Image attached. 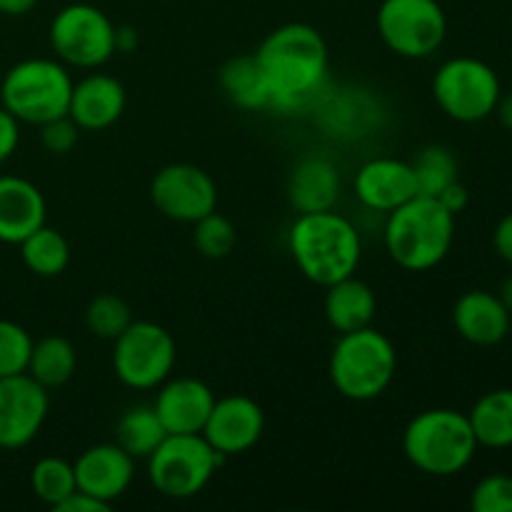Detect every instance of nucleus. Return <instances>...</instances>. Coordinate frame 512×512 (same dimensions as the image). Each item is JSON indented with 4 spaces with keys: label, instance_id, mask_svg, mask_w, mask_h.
Here are the masks:
<instances>
[{
    "label": "nucleus",
    "instance_id": "1",
    "mask_svg": "<svg viewBox=\"0 0 512 512\" xmlns=\"http://www.w3.org/2000/svg\"><path fill=\"white\" fill-rule=\"evenodd\" d=\"M255 58L273 93L270 110H303L323 93L330 63L328 43L313 25L285 23L270 30L255 50Z\"/></svg>",
    "mask_w": 512,
    "mask_h": 512
},
{
    "label": "nucleus",
    "instance_id": "2",
    "mask_svg": "<svg viewBox=\"0 0 512 512\" xmlns=\"http://www.w3.org/2000/svg\"><path fill=\"white\" fill-rule=\"evenodd\" d=\"M293 263L310 283L328 288L355 275L363 260V238L350 218L333 210L298 213L288 230Z\"/></svg>",
    "mask_w": 512,
    "mask_h": 512
},
{
    "label": "nucleus",
    "instance_id": "3",
    "mask_svg": "<svg viewBox=\"0 0 512 512\" xmlns=\"http://www.w3.org/2000/svg\"><path fill=\"white\" fill-rule=\"evenodd\" d=\"M455 240V215L430 195H415L390 210L383 243L390 260L408 273L433 270L448 258Z\"/></svg>",
    "mask_w": 512,
    "mask_h": 512
},
{
    "label": "nucleus",
    "instance_id": "4",
    "mask_svg": "<svg viewBox=\"0 0 512 512\" xmlns=\"http://www.w3.org/2000/svg\"><path fill=\"white\" fill-rule=\"evenodd\" d=\"M468 413L430 408L415 415L403 430V453L413 468L433 478H453L473 463L478 453Z\"/></svg>",
    "mask_w": 512,
    "mask_h": 512
},
{
    "label": "nucleus",
    "instance_id": "5",
    "mask_svg": "<svg viewBox=\"0 0 512 512\" xmlns=\"http://www.w3.org/2000/svg\"><path fill=\"white\" fill-rule=\"evenodd\" d=\"M330 380L343 398L368 403L380 398L398 373V350L385 333L368 328L340 333L328 365Z\"/></svg>",
    "mask_w": 512,
    "mask_h": 512
},
{
    "label": "nucleus",
    "instance_id": "6",
    "mask_svg": "<svg viewBox=\"0 0 512 512\" xmlns=\"http://www.w3.org/2000/svg\"><path fill=\"white\" fill-rule=\"evenodd\" d=\"M73 75L65 63L53 58H25L5 73L0 83V103L20 123L43 125L68 115Z\"/></svg>",
    "mask_w": 512,
    "mask_h": 512
},
{
    "label": "nucleus",
    "instance_id": "7",
    "mask_svg": "<svg viewBox=\"0 0 512 512\" xmlns=\"http://www.w3.org/2000/svg\"><path fill=\"white\" fill-rule=\"evenodd\" d=\"M223 460L200 433H168L148 458L150 485L170 500H190L208 488Z\"/></svg>",
    "mask_w": 512,
    "mask_h": 512
},
{
    "label": "nucleus",
    "instance_id": "8",
    "mask_svg": "<svg viewBox=\"0 0 512 512\" xmlns=\"http://www.w3.org/2000/svg\"><path fill=\"white\" fill-rule=\"evenodd\" d=\"M503 85L493 65L470 55L450 58L435 70L433 98L455 123H480L495 113Z\"/></svg>",
    "mask_w": 512,
    "mask_h": 512
},
{
    "label": "nucleus",
    "instance_id": "9",
    "mask_svg": "<svg viewBox=\"0 0 512 512\" xmlns=\"http://www.w3.org/2000/svg\"><path fill=\"white\" fill-rule=\"evenodd\" d=\"M175 338L153 320H133L113 340L115 378L130 390H155L173 375Z\"/></svg>",
    "mask_w": 512,
    "mask_h": 512
},
{
    "label": "nucleus",
    "instance_id": "10",
    "mask_svg": "<svg viewBox=\"0 0 512 512\" xmlns=\"http://www.w3.org/2000/svg\"><path fill=\"white\" fill-rule=\"evenodd\" d=\"M115 30L118 25L100 8L90 3H70L50 20L48 38L60 63L95 70L118 53Z\"/></svg>",
    "mask_w": 512,
    "mask_h": 512
},
{
    "label": "nucleus",
    "instance_id": "11",
    "mask_svg": "<svg viewBox=\"0 0 512 512\" xmlns=\"http://www.w3.org/2000/svg\"><path fill=\"white\" fill-rule=\"evenodd\" d=\"M375 25L383 43L408 60L430 58L448 35V15L438 0H383Z\"/></svg>",
    "mask_w": 512,
    "mask_h": 512
},
{
    "label": "nucleus",
    "instance_id": "12",
    "mask_svg": "<svg viewBox=\"0 0 512 512\" xmlns=\"http://www.w3.org/2000/svg\"><path fill=\"white\" fill-rule=\"evenodd\" d=\"M150 200L175 223H198L218 208V185L193 163H170L150 180Z\"/></svg>",
    "mask_w": 512,
    "mask_h": 512
},
{
    "label": "nucleus",
    "instance_id": "13",
    "mask_svg": "<svg viewBox=\"0 0 512 512\" xmlns=\"http://www.w3.org/2000/svg\"><path fill=\"white\" fill-rule=\"evenodd\" d=\"M48 408V390L28 373L0 378V448L20 450L33 443Z\"/></svg>",
    "mask_w": 512,
    "mask_h": 512
},
{
    "label": "nucleus",
    "instance_id": "14",
    "mask_svg": "<svg viewBox=\"0 0 512 512\" xmlns=\"http://www.w3.org/2000/svg\"><path fill=\"white\" fill-rule=\"evenodd\" d=\"M265 433V413L250 395H225L215 398L213 410L205 420L203 438L223 458L243 455L260 443Z\"/></svg>",
    "mask_w": 512,
    "mask_h": 512
},
{
    "label": "nucleus",
    "instance_id": "15",
    "mask_svg": "<svg viewBox=\"0 0 512 512\" xmlns=\"http://www.w3.org/2000/svg\"><path fill=\"white\" fill-rule=\"evenodd\" d=\"M78 490L113 505L128 493L135 478V458H130L118 443L90 445L73 463Z\"/></svg>",
    "mask_w": 512,
    "mask_h": 512
},
{
    "label": "nucleus",
    "instance_id": "16",
    "mask_svg": "<svg viewBox=\"0 0 512 512\" xmlns=\"http://www.w3.org/2000/svg\"><path fill=\"white\" fill-rule=\"evenodd\" d=\"M415 195H418V183L408 160L383 155L363 163L355 173V198L373 213L388 215Z\"/></svg>",
    "mask_w": 512,
    "mask_h": 512
},
{
    "label": "nucleus",
    "instance_id": "17",
    "mask_svg": "<svg viewBox=\"0 0 512 512\" xmlns=\"http://www.w3.org/2000/svg\"><path fill=\"white\" fill-rule=\"evenodd\" d=\"M215 393L198 378H168L158 385L155 413L168 433H203Z\"/></svg>",
    "mask_w": 512,
    "mask_h": 512
},
{
    "label": "nucleus",
    "instance_id": "18",
    "mask_svg": "<svg viewBox=\"0 0 512 512\" xmlns=\"http://www.w3.org/2000/svg\"><path fill=\"white\" fill-rule=\"evenodd\" d=\"M125 105H128V93L115 75L90 73L73 83L68 115L80 130L98 133L123 118Z\"/></svg>",
    "mask_w": 512,
    "mask_h": 512
},
{
    "label": "nucleus",
    "instance_id": "19",
    "mask_svg": "<svg viewBox=\"0 0 512 512\" xmlns=\"http://www.w3.org/2000/svg\"><path fill=\"white\" fill-rule=\"evenodd\" d=\"M453 325L463 340L478 348L500 345L512 333V315L498 293L468 290L453 305Z\"/></svg>",
    "mask_w": 512,
    "mask_h": 512
},
{
    "label": "nucleus",
    "instance_id": "20",
    "mask_svg": "<svg viewBox=\"0 0 512 512\" xmlns=\"http://www.w3.org/2000/svg\"><path fill=\"white\" fill-rule=\"evenodd\" d=\"M48 203L35 183L20 175H0V243L20 245L45 225Z\"/></svg>",
    "mask_w": 512,
    "mask_h": 512
},
{
    "label": "nucleus",
    "instance_id": "21",
    "mask_svg": "<svg viewBox=\"0 0 512 512\" xmlns=\"http://www.w3.org/2000/svg\"><path fill=\"white\" fill-rule=\"evenodd\" d=\"M290 208L298 213L333 210L340 198V170L325 155H308L298 160L285 183Z\"/></svg>",
    "mask_w": 512,
    "mask_h": 512
},
{
    "label": "nucleus",
    "instance_id": "22",
    "mask_svg": "<svg viewBox=\"0 0 512 512\" xmlns=\"http://www.w3.org/2000/svg\"><path fill=\"white\" fill-rule=\"evenodd\" d=\"M323 313L335 333H353V330L373 325L378 298L365 280L348 275L325 288Z\"/></svg>",
    "mask_w": 512,
    "mask_h": 512
},
{
    "label": "nucleus",
    "instance_id": "23",
    "mask_svg": "<svg viewBox=\"0 0 512 512\" xmlns=\"http://www.w3.org/2000/svg\"><path fill=\"white\" fill-rule=\"evenodd\" d=\"M220 88L225 98L243 110H270L273 93L255 53L235 55L220 68Z\"/></svg>",
    "mask_w": 512,
    "mask_h": 512
},
{
    "label": "nucleus",
    "instance_id": "24",
    "mask_svg": "<svg viewBox=\"0 0 512 512\" xmlns=\"http://www.w3.org/2000/svg\"><path fill=\"white\" fill-rule=\"evenodd\" d=\"M468 420L480 448H512V388H495L475 400Z\"/></svg>",
    "mask_w": 512,
    "mask_h": 512
},
{
    "label": "nucleus",
    "instance_id": "25",
    "mask_svg": "<svg viewBox=\"0 0 512 512\" xmlns=\"http://www.w3.org/2000/svg\"><path fill=\"white\" fill-rule=\"evenodd\" d=\"M75 370H78V350L68 338L45 335V338L33 340L25 373L38 380L45 390L63 388L65 383L73 380Z\"/></svg>",
    "mask_w": 512,
    "mask_h": 512
},
{
    "label": "nucleus",
    "instance_id": "26",
    "mask_svg": "<svg viewBox=\"0 0 512 512\" xmlns=\"http://www.w3.org/2000/svg\"><path fill=\"white\" fill-rule=\"evenodd\" d=\"M165 435L168 430L163 428L153 405H133L115 423V443L135 460H148Z\"/></svg>",
    "mask_w": 512,
    "mask_h": 512
},
{
    "label": "nucleus",
    "instance_id": "27",
    "mask_svg": "<svg viewBox=\"0 0 512 512\" xmlns=\"http://www.w3.org/2000/svg\"><path fill=\"white\" fill-rule=\"evenodd\" d=\"M20 260L38 278H58L70 265V243L60 230L40 225L20 243Z\"/></svg>",
    "mask_w": 512,
    "mask_h": 512
},
{
    "label": "nucleus",
    "instance_id": "28",
    "mask_svg": "<svg viewBox=\"0 0 512 512\" xmlns=\"http://www.w3.org/2000/svg\"><path fill=\"white\" fill-rule=\"evenodd\" d=\"M410 165L418 183V195L438 198L450 183L458 180V158L445 145H425Z\"/></svg>",
    "mask_w": 512,
    "mask_h": 512
},
{
    "label": "nucleus",
    "instance_id": "29",
    "mask_svg": "<svg viewBox=\"0 0 512 512\" xmlns=\"http://www.w3.org/2000/svg\"><path fill=\"white\" fill-rule=\"evenodd\" d=\"M30 488H33L35 498L40 503L50 505L55 510L68 495H73L78 490L73 463H68L63 458H55V455L40 458L33 465V470H30Z\"/></svg>",
    "mask_w": 512,
    "mask_h": 512
},
{
    "label": "nucleus",
    "instance_id": "30",
    "mask_svg": "<svg viewBox=\"0 0 512 512\" xmlns=\"http://www.w3.org/2000/svg\"><path fill=\"white\" fill-rule=\"evenodd\" d=\"M133 310L120 295L100 293L85 308V328L100 340L113 343L130 323H133Z\"/></svg>",
    "mask_w": 512,
    "mask_h": 512
},
{
    "label": "nucleus",
    "instance_id": "31",
    "mask_svg": "<svg viewBox=\"0 0 512 512\" xmlns=\"http://www.w3.org/2000/svg\"><path fill=\"white\" fill-rule=\"evenodd\" d=\"M193 228V243L203 258L223 260L228 258L235 250V245H238V230H235V223L228 215L218 213V210H213V213H208L205 218H200L198 223H193Z\"/></svg>",
    "mask_w": 512,
    "mask_h": 512
},
{
    "label": "nucleus",
    "instance_id": "32",
    "mask_svg": "<svg viewBox=\"0 0 512 512\" xmlns=\"http://www.w3.org/2000/svg\"><path fill=\"white\" fill-rule=\"evenodd\" d=\"M33 338L23 325L0 318V378L28 370Z\"/></svg>",
    "mask_w": 512,
    "mask_h": 512
},
{
    "label": "nucleus",
    "instance_id": "33",
    "mask_svg": "<svg viewBox=\"0 0 512 512\" xmlns=\"http://www.w3.org/2000/svg\"><path fill=\"white\" fill-rule=\"evenodd\" d=\"M473 512H512V475L493 473L475 483L470 493Z\"/></svg>",
    "mask_w": 512,
    "mask_h": 512
},
{
    "label": "nucleus",
    "instance_id": "34",
    "mask_svg": "<svg viewBox=\"0 0 512 512\" xmlns=\"http://www.w3.org/2000/svg\"><path fill=\"white\" fill-rule=\"evenodd\" d=\"M78 138L80 128L70 115H60V118L40 125V143L53 155H68L78 145Z\"/></svg>",
    "mask_w": 512,
    "mask_h": 512
},
{
    "label": "nucleus",
    "instance_id": "35",
    "mask_svg": "<svg viewBox=\"0 0 512 512\" xmlns=\"http://www.w3.org/2000/svg\"><path fill=\"white\" fill-rule=\"evenodd\" d=\"M20 143V120L0 105V163L13 158Z\"/></svg>",
    "mask_w": 512,
    "mask_h": 512
},
{
    "label": "nucleus",
    "instance_id": "36",
    "mask_svg": "<svg viewBox=\"0 0 512 512\" xmlns=\"http://www.w3.org/2000/svg\"><path fill=\"white\" fill-rule=\"evenodd\" d=\"M110 505H105L103 500L93 498V495L83 493V490H75L73 495L63 500V503L55 508V512H108Z\"/></svg>",
    "mask_w": 512,
    "mask_h": 512
},
{
    "label": "nucleus",
    "instance_id": "37",
    "mask_svg": "<svg viewBox=\"0 0 512 512\" xmlns=\"http://www.w3.org/2000/svg\"><path fill=\"white\" fill-rule=\"evenodd\" d=\"M493 248L500 260H505V263L512 265V213L505 215V218H500V223L495 225Z\"/></svg>",
    "mask_w": 512,
    "mask_h": 512
},
{
    "label": "nucleus",
    "instance_id": "38",
    "mask_svg": "<svg viewBox=\"0 0 512 512\" xmlns=\"http://www.w3.org/2000/svg\"><path fill=\"white\" fill-rule=\"evenodd\" d=\"M438 200L445 205V208L450 210V213L458 215V213H463L465 208H468L470 193H468V188L460 183V180H455V183H450L448 188H445L443 193L438 195Z\"/></svg>",
    "mask_w": 512,
    "mask_h": 512
},
{
    "label": "nucleus",
    "instance_id": "39",
    "mask_svg": "<svg viewBox=\"0 0 512 512\" xmlns=\"http://www.w3.org/2000/svg\"><path fill=\"white\" fill-rule=\"evenodd\" d=\"M35 5H38V0H0V15L20 18V15H28Z\"/></svg>",
    "mask_w": 512,
    "mask_h": 512
},
{
    "label": "nucleus",
    "instance_id": "40",
    "mask_svg": "<svg viewBox=\"0 0 512 512\" xmlns=\"http://www.w3.org/2000/svg\"><path fill=\"white\" fill-rule=\"evenodd\" d=\"M135 45H138V33L130 25H120L115 30V48H118V53H130Z\"/></svg>",
    "mask_w": 512,
    "mask_h": 512
},
{
    "label": "nucleus",
    "instance_id": "41",
    "mask_svg": "<svg viewBox=\"0 0 512 512\" xmlns=\"http://www.w3.org/2000/svg\"><path fill=\"white\" fill-rule=\"evenodd\" d=\"M493 115H498L500 125L512 133V90L510 93H500V100H498V105H495Z\"/></svg>",
    "mask_w": 512,
    "mask_h": 512
},
{
    "label": "nucleus",
    "instance_id": "42",
    "mask_svg": "<svg viewBox=\"0 0 512 512\" xmlns=\"http://www.w3.org/2000/svg\"><path fill=\"white\" fill-rule=\"evenodd\" d=\"M498 298H500V303H503L505 308H508V313L512 315V275H508V278H505L503 283H500Z\"/></svg>",
    "mask_w": 512,
    "mask_h": 512
}]
</instances>
